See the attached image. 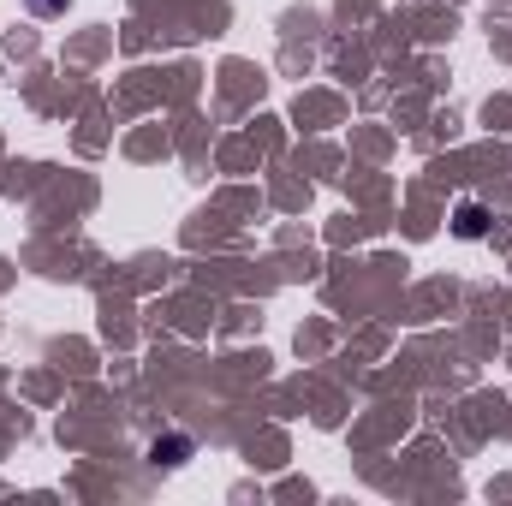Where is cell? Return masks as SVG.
I'll return each mask as SVG.
<instances>
[{
  "label": "cell",
  "instance_id": "cell-1",
  "mask_svg": "<svg viewBox=\"0 0 512 506\" xmlns=\"http://www.w3.org/2000/svg\"><path fill=\"white\" fill-rule=\"evenodd\" d=\"M453 233H459V239H483V233H489V215H483L477 203H459V215H453Z\"/></svg>",
  "mask_w": 512,
  "mask_h": 506
},
{
  "label": "cell",
  "instance_id": "cell-2",
  "mask_svg": "<svg viewBox=\"0 0 512 506\" xmlns=\"http://www.w3.org/2000/svg\"><path fill=\"white\" fill-rule=\"evenodd\" d=\"M149 459H155V465H185V459H191V435H167V441H155Z\"/></svg>",
  "mask_w": 512,
  "mask_h": 506
},
{
  "label": "cell",
  "instance_id": "cell-3",
  "mask_svg": "<svg viewBox=\"0 0 512 506\" xmlns=\"http://www.w3.org/2000/svg\"><path fill=\"white\" fill-rule=\"evenodd\" d=\"M24 6H30V12H36V18H60V12H66V6H72V0H24Z\"/></svg>",
  "mask_w": 512,
  "mask_h": 506
}]
</instances>
